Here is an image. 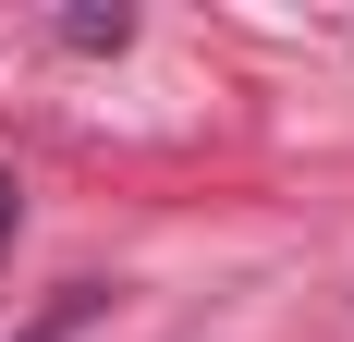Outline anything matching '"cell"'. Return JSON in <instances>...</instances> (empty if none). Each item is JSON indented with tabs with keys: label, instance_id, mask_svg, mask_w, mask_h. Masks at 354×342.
I'll return each instance as SVG.
<instances>
[{
	"label": "cell",
	"instance_id": "6da1fadb",
	"mask_svg": "<svg viewBox=\"0 0 354 342\" xmlns=\"http://www.w3.org/2000/svg\"><path fill=\"white\" fill-rule=\"evenodd\" d=\"M86 306H98V294H62V306L37 318V330H25V342H73V330H86Z\"/></svg>",
	"mask_w": 354,
	"mask_h": 342
},
{
	"label": "cell",
	"instance_id": "7a4b0ae2",
	"mask_svg": "<svg viewBox=\"0 0 354 342\" xmlns=\"http://www.w3.org/2000/svg\"><path fill=\"white\" fill-rule=\"evenodd\" d=\"M12 220H25V196H12V171H0V244H12Z\"/></svg>",
	"mask_w": 354,
	"mask_h": 342
}]
</instances>
